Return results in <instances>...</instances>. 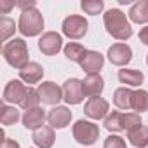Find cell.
Listing matches in <instances>:
<instances>
[{
  "label": "cell",
  "mask_w": 148,
  "mask_h": 148,
  "mask_svg": "<svg viewBox=\"0 0 148 148\" xmlns=\"http://www.w3.org/2000/svg\"><path fill=\"white\" fill-rule=\"evenodd\" d=\"M103 21H105L106 32L117 40H127L132 35V28H131L125 14L122 11H119V9L106 11L105 16H103Z\"/></svg>",
  "instance_id": "1"
},
{
  "label": "cell",
  "mask_w": 148,
  "mask_h": 148,
  "mask_svg": "<svg viewBox=\"0 0 148 148\" xmlns=\"http://www.w3.org/2000/svg\"><path fill=\"white\" fill-rule=\"evenodd\" d=\"M2 54H4L5 61L14 68L21 70L28 64V47L23 38H14V40L7 42L2 49Z\"/></svg>",
  "instance_id": "2"
},
{
  "label": "cell",
  "mask_w": 148,
  "mask_h": 148,
  "mask_svg": "<svg viewBox=\"0 0 148 148\" xmlns=\"http://www.w3.org/2000/svg\"><path fill=\"white\" fill-rule=\"evenodd\" d=\"M44 28V18L37 9H28L21 12L19 18V32L25 37H35Z\"/></svg>",
  "instance_id": "3"
},
{
  "label": "cell",
  "mask_w": 148,
  "mask_h": 148,
  "mask_svg": "<svg viewBox=\"0 0 148 148\" xmlns=\"http://www.w3.org/2000/svg\"><path fill=\"white\" fill-rule=\"evenodd\" d=\"M99 136V127L87 120H79L73 125V138L80 145H92Z\"/></svg>",
  "instance_id": "4"
},
{
  "label": "cell",
  "mask_w": 148,
  "mask_h": 148,
  "mask_svg": "<svg viewBox=\"0 0 148 148\" xmlns=\"http://www.w3.org/2000/svg\"><path fill=\"white\" fill-rule=\"evenodd\" d=\"M87 19L82 18V16H77V14H73V16H68L64 21H63V33L68 37V38H73V40H77V38H82L86 33H87Z\"/></svg>",
  "instance_id": "5"
},
{
  "label": "cell",
  "mask_w": 148,
  "mask_h": 148,
  "mask_svg": "<svg viewBox=\"0 0 148 148\" xmlns=\"http://www.w3.org/2000/svg\"><path fill=\"white\" fill-rule=\"evenodd\" d=\"M84 84L79 79H68L63 84V99L68 105H79L84 99Z\"/></svg>",
  "instance_id": "6"
},
{
  "label": "cell",
  "mask_w": 148,
  "mask_h": 148,
  "mask_svg": "<svg viewBox=\"0 0 148 148\" xmlns=\"http://www.w3.org/2000/svg\"><path fill=\"white\" fill-rule=\"evenodd\" d=\"M110 112V105L106 99L99 98V96H94V98H89V101L84 105V113L89 117V119H94V120H99V119H106V113Z\"/></svg>",
  "instance_id": "7"
},
{
  "label": "cell",
  "mask_w": 148,
  "mask_h": 148,
  "mask_svg": "<svg viewBox=\"0 0 148 148\" xmlns=\"http://www.w3.org/2000/svg\"><path fill=\"white\" fill-rule=\"evenodd\" d=\"M61 45H63V40H61V35L56 33V32H47L40 37L38 40V49L45 54V56H54L61 51Z\"/></svg>",
  "instance_id": "8"
},
{
  "label": "cell",
  "mask_w": 148,
  "mask_h": 148,
  "mask_svg": "<svg viewBox=\"0 0 148 148\" xmlns=\"http://www.w3.org/2000/svg\"><path fill=\"white\" fill-rule=\"evenodd\" d=\"M38 94L42 103L45 105H58L63 99V89L54 82H42L38 86Z\"/></svg>",
  "instance_id": "9"
},
{
  "label": "cell",
  "mask_w": 148,
  "mask_h": 148,
  "mask_svg": "<svg viewBox=\"0 0 148 148\" xmlns=\"http://www.w3.org/2000/svg\"><path fill=\"white\" fill-rule=\"evenodd\" d=\"M108 59L112 64L124 66L132 59V51L127 44H113L108 49Z\"/></svg>",
  "instance_id": "10"
},
{
  "label": "cell",
  "mask_w": 148,
  "mask_h": 148,
  "mask_svg": "<svg viewBox=\"0 0 148 148\" xmlns=\"http://www.w3.org/2000/svg\"><path fill=\"white\" fill-rule=\"evenodd\" d=\"M26 91L28 89L23 86L21 80H11L5 86V89H4V101L5 103H18V105H21L25 96H26Z\"/></svg>",
  "instance_id": "11"
},
{
  "label": "cell",
  "mask_w": 148,
  "mask_h": 148,
  "mask_svg": "<svg viewBox=\"0 0 148 148\" xmlns=\"http://www.w3.org/2000/svg\"><path fill=\"white\" fill-rule=\"evenodd\" d=\"M105 58L96 52V51H87L80 61V68L84 71H87V75H92V73H99V70L103 68Z\"/></svg>",
  "instance_id": "12"
},
{
  "label": "cell",
  "mask_w": 148,
  "mask_h": 148,
  "mask_svg": "<svg viewBox=\"0 0 148 148\" xmlns=\"http://www.w3.org/2000/svg\"><path fill=\"white\" fill-rule=\"evenodd\" d=\"M47 120H49V124H51L52 127L63 129V127H66V125L70 124V120H71V112H70L66 106H56V108L49 110Z\"/></svg>",
  "instance_id": "13"
},
{
  "label": "cell",
  "mask_w": 148,
  "mask_h": 148,
  "mask_svg": "<svg viewBox=\"0 0 148 148\" xmlns=\"http://www.w3.org/2000/svg\"><path fill=\"white\" fill-rule=\"evenodd\" d=\"M84 94L89 96V98H94V96H99L103 87H105V80L99 73H92V75H87L84 79Z\"/></svg>",
  "instance_id": "14"
},
{
  "label": "cell",
  "mask_w": 148,
  "mask_h": 148,
  "mask_svg": "<svg viewBox=\"0 0 148 148\" xmlns=\"http://www.w3.org/2000/svg\"><path fill=\"white\" fill-rule=\"evenodd\" d=\"M42 75H44V68H42L38 63H33V61L28 63L25 68L19 70V77H21V80H25L26 84H37V82H40Z\"/></svg>",
  "instance_id": "15"
},
{
  "label": "cell",
  "mask_w": 148,
  "mask_h": 148,
  "mask_svg": "<svg viewBox=\"0 0 148 148\" xmlns=\"http://www.w3.org/2000/svg\"><path fill=\"white\" fill-rule=\"evenodd\" d=\"M33 143L38 146V148H51L52 145H54V139H56V136H54V131H52V127H47V125H42V127H38L35 132H33Z\"/></svg>",
  "instance_id": "16"
},
{
  "label": "cell",
  "mask_w": 148,
  "mask_h": 148,
  "mask_svg": "<svg viewBox=\"0 0 148 148\" xmlns=\"http://www.w3.org/2000/svg\"><path fill=\"white\" fill-rule=\"evenodd\" d=\"M45 120V112L42 108H32V110H26L25 115H23V124L26 129H38Z\"/></svg>",
  "instance_id": "17"
},
{
  "label": "cell",
  "mask_w": 148,
  "mask_h": 148,
  "mask_svg": "<svg viewBox=\"0 0 148 148\" xmlns=\"http://www.w3.org/2000/svg\"><path fill=\"white\" fill-rule=\"evenodd\" d=\"M127 139L131 141L132 146L136 148H145L148 145V129L141 124V125H136L132 129L127 131Z\"/></svg>",
  "instance_id": "18"
},
{
  "label": "cell",
  "mask_w": 148,
  "mask_h": 148,
  "mask_svg": "<svg viewBox=\"0 0 148 148\" xmlns=\"http://www.w3.org/2000/svg\"><path fill=\"white\" fill-rule=\"evenodd\" d=\"M119 80L122 84H127L131 87H136V86H141L145 77H143V73L139 70H119Z\"/></svg>",
  "instance_id": "19"
},
{
  "label": "cell",
  "mask_w": 148,
  "mask_h": 148,
  "mask_svg": "<svg viewBox=\"0 0 148 148\" xmlns=\"http://www.w3.org/2000/svg\"><path fill=\"white\" fill-rule=\"evenodd\" d=\"M129 18L134 23H148V0H139L129 11Z\"/></svg>",
  "instance_id": "20"
},
{
  "label": "cell",
  "mask_w": 148,
  "mask_h": 148,
  "mask_svg": "<svg viewBox=\"0 0 148 148\" xmlns=\"http://www.w3.org/2000/svg\"><path fill=\"white\" fill-rule=\"evenodd\" d=\"M131 99H132V91L127 87H119L113 94V103L117 108L129 110L131 108Z\"/></svg>",
  "instance_id": "21"
},
{
  "label": "cell",
  "mask_w": 148,
  "mask_h": 148,
  "mask_svg": "<svg viewBox=\"0 0 148 148\" xmlns=\"http://www.w3.org/2000/svg\"><path fill=\"white\" fill-rule=\"evenodd\" d=\"M103 125H105L108 131H112V132L125 131V129H124V113H120V112H112L110 115H106Z\"/></svg>",
  "instance_id": "22"
},
{
  "label": "cell",
  "mask_w": 148,
  "mask_h": 148,
  "mask_svg": "<svg viewBox=\"0 0 148 148\" xmlns=\"http://www.w3.org/2000/svg\"><path fill=\"white\" fill-rule=\"evenodd\" d=\"M131 110H134V112H138V113L148 110V92H146V91L139 89V91H134V92H132Z\"/></svg>",
  "instance_id": "23"
},
{
  "label": "cell",
  "mask_w": 148,
  "mask_h": 148,
  "mask_svg": "<svg viewBox=\"0 0 148 148\" xmlns=\"http://www.w3.org/2000/svg\"><path fill=\"white\" fill-rule=\"evenodd\" d=\"M86 52H87V51H86L80 44H75V42H70V44L64 47V56H66L70 61H75V63H80Z\"/></svg>",
  "instance_id": "24"
},
{
  "label": "cell",
  "mask_w": 148,
  "mask_h": 148,
  "mask_svg": "<svg viewBox=\"0 0 148 148\" xmlns=\"http://www.w3.org/2000/svg\"><path fill=\"white\" fill-rule=\"evenodd\" d=\"M18 120H19V112L14 106L2 105V108H0V122L4 125H11V124H16Z\"/></svg>",
  "instance_id": "25"
},
{
  "label": "cell",
  "mask_w": 148,
  "mask_h": 148,
  "mask_svg": "<svg viewBox=\"0 0 148 148\" xmlns=\"http://www.w3.org/2000/svg\"><path fill=\"white\" fill-rule=\"evenodd\" d=\"M40 101H42V99H40V94H38V91H35V89L28 87V91H26V96H25V99H23L21 106H23L25 110L38 108V103H40Z\"/></svg>",
  "instance_id": "26"
},
{
  "label": "cell",
  "mask_w": 148,
  "mask_h": 148,
  "mask_svg": "<svg viewBox=\"0 0 148 148\" xmlns=\"http://www.w3.org/2000/svg\"><path fill=\"white\" fill-rule=\"evenodd\" d=\"M82 9L87 14L96 16V14H99L105 9V4H103V0H84V2H82Z\"/></svg>",
  "instance_id": "27"
},
{
  "label": "cell",
  "mask_w": 148,
  "mask_h": 148,
  "mask_svg": "<svg viewBox=\"0 0 148 148\" xmlns=\"http://www.w3.org/2000/svg\"><path fill=\"white\" fill-rule=\"evenodd\" d=\"M14 32H16V25H14L12 19H9V18H2V19H0V38L7 40Z\"/></svg>",
  "instance_id": "28"
},
{
  "label": "cell",
  "mask_w": 148,
  "mask_h": 148,
  "mask_svg": "<svg viewBox=\"0 0 148 148\" xmlns=\"http://www.w3.org/2000/svg\"><path fill=\"white\" fill-rule=\"evenodd\" d=\"M136 125H141L139 113H124V129H132Z\"/></svg>",
  "instance_id": "29"
},
{
  "label": "cell",
  "mask_w": 148,
  "mask_h": 148,
  "mask_svg": "<svg viewBox=\"0 0 148 148\" xmlns=\"http://www.w3.org/2000/svg\"><path fill=\"white\" fill-rule=\"evenodd\" d=\"M103 148H125V141L120 136H108L105 139Z\"/></svg>",
  "instance_id": "30"
},
{
  "label": "cell",
  "mask_w": 148,
  "mask_h": 148,
  "mask_svg": "<svg viewBox=\"0 0 148 148\" xmlns=\"http://www.w3.org/2000/svg\"><path fill=\"white\" fill-rule=\"evenodd\" d=\"M0 148H19V143L18 141H14V139H4L2 141V146H0Z\"/></svg>",
  "instance_id": "31"
},
{
  "label": "cell",
  "mask_w": 148,
  "mask_h": 148,
  "mask_svg": "<svg viewBox=\"0 0 148 148\" xmlns=\"http://www.w3.org/2000/svg\"><path fill=\"white\" fill-rule=\"evenodd\" d=\"M139 40H141L145 45H148V26H145V28L139 30Z\"/></svg>",
  "instance_id": "32"
},
{
  "label": "cell",
  "mask_w": 148,
  "mask_h": 148,
  "mask_svg": "<svg viewBox=\"0 0 148 148\" xmlns=\"http://www.w3.org/2000/svg\"><path fill=\"white\" fill-rule=\"evenodd\" d=\"M0 7H2V12L5 14L11 7H14V4L12 2H7V0H2V2H0Z\"/></svg>",
  "instance_id": "33"
},
{
  "label": "cell",
  "mask_w": 148,
  "mask_h": 148,
  "mask_svg": "<svg viewBox=\"0 0 148 148\" xmlns=\"http://www.w3.org/2000/svg\"><path fill=\"white\" fill-rule=\"evenodd\" d=\"M146 64H148V56H146Z\"/></svg>",
  "instance_id": "34"
},
{
  "label": "cell",
  "mask_w": 148,
  "mask_h": 148,
  "mask_svg": "<svg viewBox=\"0 0 148 148\" xmlns=\"http://www.w3.org/2000/svg\"><path fill=\"white\" fill-rule=\"evenodd\" d=\"M145 148H148V145H146V146H145Z\"/></svg>",
  "instance_id": "35"
}]
</instances>
